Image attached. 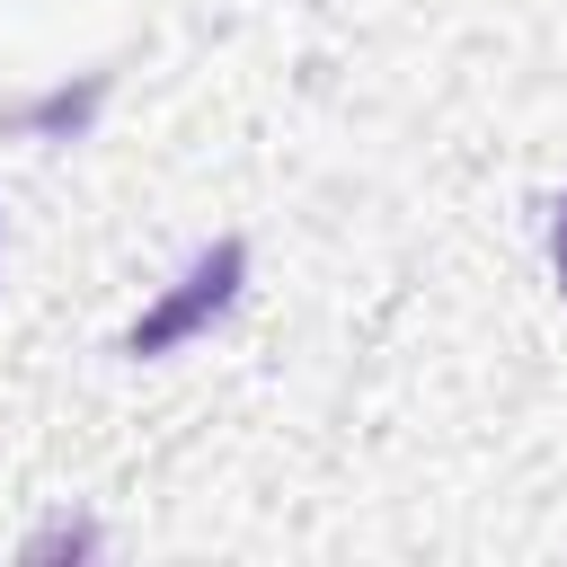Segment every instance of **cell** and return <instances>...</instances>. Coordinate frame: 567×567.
<instances>
[{
	"label": "cell",
	"instance_id": "6da1fadb",
	"mask_svg": "<svg viewBox=\"0 0 567 567\" xmlns=\"http://www.w3.org/2000/svg\"><path fill=\"white\" fill-rule=\"evenodd\" d=\"M230 284H239V248L204 257V266H195V275H186V284H177V292H168V301H159V310L133 328V354H168L177 337H195V328H204V319L230 301Z\"/></svg>",
	"mask_w": 567,
	"mask_h": 567
},
{
	"label": "cell",
	"instance_id": "7a4b0ae2",
	"mask_svg": "<svg viewBox=\"0 0 567 567\" xmlns=\"http://www.w3.org/2000/svg\"><path fill=\"white\" fill-rule=\"evenodd\" d=\"M558 266H567V221H558Z\"/></svg>",
	"mask_w": 567,
	"mask_h": 567
}]
</instances>
